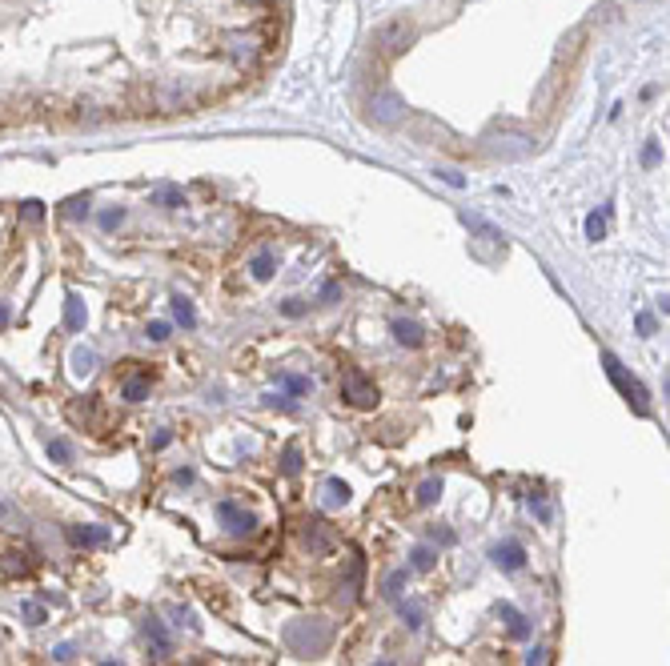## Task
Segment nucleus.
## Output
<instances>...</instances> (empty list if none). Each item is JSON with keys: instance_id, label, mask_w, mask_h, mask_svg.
<instances>
[{"instance_id": "f257e3e1", "label": "nucleus", "mask_w": 670, "mask_h": 666, "mask_svg": "<svg viewBox=\"0 0 670 666\" xmlns=\"http://www.w3.org/2000/svg\"><path fill=\"white\" fill-rule=\"evenodd\" d=\"M602 366H606V374H610V381H615V386L622 389V398H626V401H634V410H638V413H647V389H642L634 378H630V374H626L622 361H618L615 354H602Z\"/></svg>"}, {"instance_id": "f03ea898", "label": "nucleus", "mask_w": 670, "mask_h": 666, "mask_svg": "<svg viewBox=\"0 0 670 666\" xmlns=\"http://www.w3.org/2000/svg\"><path fill=\"white\" fill-rule=\"evenodd\" d=\"M341 398L349 406H358V410H369V406H378V386L369 378H361V374H346L341 378Z\"/></svg>"}, {"instance_id": "7ed1b4c3", "label": "nucleus", "mask_w": 670, "mask_h": 666, "mask_svg": "<svg viewBox=\"0 0 670 666\" xmlns=\"http://www.w3.org/2000/svg\"><path fill=\"white\" fill-rule=\"evenodd\" d=\"M217 518L225 522V530H229V534H253V530H257V518H253L249 510H241L233 498L217 502Z\"/></svg>"}, {"instance_id": "20e7f679", "label": "nucleus", "mask_w": 670, "mask_h": 666, "mask_svg": "<svg viewBox=\"0 0 670 666\" xmlns=\"http://www.w3.org/2000/svg\"><path fill=\"white\" fill-rule=\"evenodd\" d=\"M369 109H373V121H381V125H398V121L405 117V100L398 97V92H373Z\"/></svg>"}, {"instance_id": "39448f33", "label": "nucleus", "mask_w": 670, "mask_h": 666, "mask_svg": "<svg viewBox=\"0 0 670 666\" xmlns=\"http://www.w3.org/2000/svg\"><path fill=\"white\" fill-rule=\"evenodd\" d=\"M490 558H494V566H498V570H522V566H526V546L510 538V542H498V546H494Z\"/></svg>"}, {"instance_id": "423d86ee", "label": "nucleus", "mask_w": 670, "mask_h": 666, "mask_svg": "<svg viewBox=\"0 0 670 666\" xmlns=\"http://www.w3.org/2000/svg\"><path fill=\"white\" fill-rule=\"evenodd\" d=\"M261 53V41L253 33H233L229 36V56H233L237 65H253Z\"/></svg>"}, {"instance_id": "0eeeda50", "label": "nucleus", "mask_w": 670, "mask_h": 666, "mask_svg": "<svg viewBox=\"0 0 670 666\" xmlns=\"http://www.w3.org/2000/svg\"><path fill=\"white\" fill-rule=\"evenodd\" d=\"M530 149H534V141L522 133H506V137H494L490 141V153H498V157H526Z\"/></svg>"}, {"instance_id": "6e6552de", "label": "nucleus", "mask_w": 670, "mask_h": 666, "mask_svg": "<svg viewBox=\"0 0 670 666\" xmlns=\"http://www.w3.org/2000/svg\"><path fill=\"white\" fill-rule=\"evenodd\" d=\"M141 630H145L149 646H153V655H169V650H173V638H169V630H165V622H161V618H153V614H149Z\"/></svg>"}, {"instance_id": "1a4fd4ad", "label": "nucleus", "mask_w": 670, "mask_h": 666, "mask_svg": "<svg viewBox=\"0 0 670 666\" xmlns=\"http://www.w3.org/2000/svg\"><path fill=\"white\" fill-rule=\"evenodd\" d=\"M498 618L506 622L510 638H526V634H530V618H526L518 606H510V602H502V606H498Z\"/></svg>"}, {"instance_id": "9d476101", "label": "nucleus", "mask_w": 670, "mask_h": 666, "mask_svg": "<svg viewBox=\"0 0 670 666\" xmlns=\"http://www.w3.org/2000/svg\"><path fill=\"white\" fill-rule=\"evenodd\" d=\"M68 542L73 546H85V550H89V546H101L105 538H109V530H105V526H68Z\"/></svg>"}, {"instance_id": "9b49d317", "label": "nucleus", "mask_w": 670, "mask_h": 666, "mask_svg": "<svg viewBox=\"0 0 670 666\" xmlns=\"http://www.w3.org/2000/svg\"><path fill=\"white\" fill-rule=\"evenodd\" d=\"M390 329H393V342L410 345V349H418V345L425 342V333H422V325H418V322H393Z\"/></svg>"}, {"instance_id": "f8f14e48", "label": "nucleus", "mask_w": 670, "mask_h": 666, "mask_svg": "<svg viewBox=\"0 0 670 666\" xmlns=\"http://www.w3.org/2000/svg\"><path fill=\"white\" fill-rule=\"evenodd\" d=\"M305 546H309V554H325V550L334 546V538H329L325 522H313L309 530H305Z\"/></svg>"}, {"instance_id": "ddd939ff", "label": "nucleus", "mask_w": 670, "mask_h": 666, "mask_svg": "<svg viewBox=\"0 0 670 666\" xmlns=\"http://www.w3.org/2000/svg\"><path fill=\"white\" fill-rule=\"evenodd\" d=\"M65 325L73 333L85 329V301H80L77 293H68V297H65Z\"/></svg>"}, {"instance_id": "4468645a", "label": "nucleus", "mask_w": 670, "mask_h": 666, "mask_svg": "<svg viewBox=\"0 0 670 666\" xmlns=\"http://www.w3.org/2000/svg\"><path fill=\"white\" fill-rule=\"evenodd\" d=\"M173 322L181 325V329H193V325H197V310H193V301L189 297H173Z\"/></svg>"}, {"instance_id": "2eb2a0df", "label": "nucleus", "mask_w": 670, "mask_h": 666, "mask_svg": "<svg viewBox=\"0 0 670 666\" xmlns=\"http://www.w3.org/2000/svg\"><path fill=\"white\" fill-rule=\"evenodd\" d=\"M249 273H253L257 281H269L273 273H277V261H273V253H269V249H261V253L249 261Z\"/></svg>"}, {"instance_id": "dca6fc26", "label": "nucleus", "mask_w": 670, "mask_h": 666, "mask_svg": "<svg viewBox=\"0 0 670 666\" xmlns=\"http://www.w3.org/2000/svg\"><path fill=\"white\" fill-rule=\"evenodd\" d=\"M405 41H410V28H405L402 21H398V24H390V28L381 33V45L390 48V53H402V48H405Z\"/></svg>"}, {"instance_id": "f3484780", "label": "nucleus", "mask_w": 670, "mask_h": 666, "mask_svg": "<svg viewBox=\"0 0 670 666\" xmlns=\"http://www.w3.org/2000/svg\"><path fill=\"white\" fill-rule=\"evenodd\" d=\"M68 361H73V374H77V378H85V374H92V366H97V354H92V349H85V345H77Z\"/></svg>"}, {"instance_id": "a211bd4d", "label": "nucleus", "mask_w": 670, "mask_h": 666, "mask_svg": "<svg viewBox=\"0 0 670 666\" xmlns=\"http://www.w3.org/2000/svg\"><path fill=\"white\" fill-rule=\"evenodd\" d=\"M346 502H349V486L341 477H329L325 482V506H346Z\"/></svg>"}, {"instance_id": "6ab92c4d", "label": "nucleus", "mask_w": 670, "mask_h": 666, "mask_svg": "<svg viewBox=\"0 0 670 666\" xmlns=\"http://www.w3.org/2000/svg\"><path fill=\"white\" fill-rule=\"evenodd\" d=\"M437 498H442V477H425L418 486V506H434Z\"/></svg>"}, {"instance_id": "aec40b11", "label": "nucleus", "mask_w": 670, "mask_h": 666, "mask_svg": "<svg viewBox=\"0 0 670 666\" xmlns=\"http://www.w3.org/2000/svg\"><path fill=\"white\" fill-rule=\"evenodd\" d=\"M121 398L124 401H145L149 398V378H129L121 386Z\"/></svg>"}, {"instance_id": "412c9836", "label": "nucleus", "mask_w": 670, "mask_h": 666, "mask_svg": "<svg viewBox=\"0 0 670 666\" xmlns=\"http://www.w3.org/2000/svg\"><path fill=\"white\" fill-rule=\"evenodd\" d=\"M434 562H437V550H430V546H413L410 570H434Z\"/></svg>"}, {"instance_id": "4be33fe9", "label": "nucleus", "mask_w": 670, "mask_h": 666, "mask_svg": "<svg viewBox=\"0 0 670 666\" xmlns=\"http://www.w3.org/2000/svg\"><path fill=\"white\" fill-rule=\"evenodd\" d=\"M153 201L161 205V209H181V205H185V193H181V189H169V185H165V189L153 193Z\"/></svg>"}, {"instance_id": "5701e85b", "label": "nucleus", "mask_w": 670, "mask_h": 666, "mask_svg": "<svg viewBox=\"0 0 670 666\" xmlns=\"http://www.w3.org/2000/svg\"><path fill=\"white\" fill-rule=\"evenodd\" d=\"M405 582H410V570H393V574L385 578V590H381V594H385V598H402Z\"/></svg>"}, {"instance_id": "b1692460", "label": "nucleus", "mask_w": 670, "mask_h": 666, "mask_svg": "<svg viewBox=\"0 0 670 666\" xmlns=\"http://www.w3.org/2000/svg\"><path fill=\"white\" fill-rule=\"evenodd\" d=\"M281 386L289 389V398H302V393H309V378H302V374H281Z\"/></svg>"}, {"instance_id": "393cba45", "label": "nucleus", "mask_w": 670, "mask_h": 666, "mask_svg": "<svg viewBox=\"0 0 670 666\" xmlns=\"http://www.w3.org/2000/svg\"><path fill=\"white\" fill-rule=\"evenodd\" d=\"M48 458H53L56 466H68V462H73V450H68L65 438H53V442H48Z\"/></svg>"}, {"instance_id": "a878e982", "label": "nucleus", "mask_w": 670, "mask_h": 666, "mask_svg": "<svg viewBox=\"0 0 670 666\" xmlns=\"http://www.w3.org/2000/svg\"><path fill=\"white\" fill-rule=\"evenodd\" d=\"M402 622L410 626V630H418V626L425 622V610L418 606V602H402Z\"/></svg>"}, {"instance_id": "bb28decb", "label": "nucleus", "mask_w": 670, "mask_h": 666, "mask_svg": "<svg viewBox=\"0 0 670 666\" xmlns=\"http://www.w3.org/2000/svg\"><path fill=\"white\" fill-rule=\"evenodd\" d=\"M586 237H590V241H602L606 237V217L590 213V217H586Z\"/></svg>"}, {"instance_id": "cd10ccee", "label": "nucleus", "mask_w": 670, "mask_h": 666, "mask_svg": "<svg viewBox=\"0 0 670 666\" xmlns=\"http://www.w3.org/2000/svg\"><path fill=\"white\" fill-rule=\"evenodd\" d=\"M281 470H285V474H297V470H302V450H297V445H289V450H285V458H281Z\"/></svg>"}, {"instance_id": "c85d7f7f", "label": "nucleus", "mask_w": 670, "mask_h": 666, "mask_svg": "<svg viewBox=\"0 0 670 666\" xmlns=\"http://www.w3.org/2000/svg\"><path fill=\"white\" fill-rule=\"evenodd\" d=\"M121 221H124V209H105L101 213V229H105V233H112Z\"/></svg>"}, {"instance_id": "c756f323", "label": "nucleus", "mask_w": 670, "mask_h": 666, "mask_svg": "<svg viewBox=\"0 0 670 666\" xmlns=\"http://www.w3.org/2000/svg\"><path fill=\"white\" fill-rule=\"evenodd\" d=\"M21 610H24V618L33 622V626H41V622L48 618V614H45V606H41V602H24Z\"/></svg>"}, {"instance_id": "7c9ffc66", "label": "nucleus", "mask_w": 670, "mask_h": 666, "mask_svg": "<svg viewBox=\"0 0 670 666\" xmlns=\"http://www.w3.org/2000/svg\"><path fill=\"white\" fill-rule=\"evenodd\" d=\"M530 506H534V510H538V518H542V522H550V518H554V514H550V506H546V498H542L538 490H534V494H530Z\"/></svg>"}, {"instance_id": "2f4dec72", "label": "nucleus", "mask_w": 670, "mask_h": 666, "mask_svg": "<svg viewBox=\"0 0 670 666\" xmlns=\"http://www.w3.org/2000/svg\"><path fill=\"white\" fill-rule=\"evenodd\" d=\"M4 570H9V574H24V570H28V562H24L21 554H4Z\"/></svg>"}, {"instance_id": "473e14b6", "label": "nucleus", "mask_w": 670, "mask_h": 666, "mask_svg": "<svg viewBox=\"0 0 670 666\" xmlns=\"http://www.w3.org/2000/svg\"><path fill=\"white\" fill-rule=\"evenodd\" d=\"M149 342H165V337H169V322H149Z\"/></svg>"}, {"instance_id": "72a5a7b5", "label": "nucleus", "mask_w": 670, "mask_h": 666, "mask_svg": "<svg viewBox=\"0 0 670 666\" xmlns=\"http://www.w3.org/2000/svg\"><path fill=\"white\" fill-rule=\"evenodd\" d=\"M654 329H659V322H654V313H638V333H642V337H650Z\"/></svg>"}, {"instance_id": "f704fd0d", "label": "nucleus", "mask_w": 670, "mask_h": 666, "mask_svg": "<svg viewBox=\"0 0 670 666\" xmlns=\"http://www.w3.org/2000/svg\"><path fill=\"white\" fill-rule=\"evenodd\" d=\"M281 313H285V317H302V313H305V301H297V297L281 301Z\"/></svg>"}, {"instance_id": "c9c22d12", "label": "nucleus", "mask_w": 670, "mask_h": 666, "mask_svg": "<svg viewBox=\"0 0 670 666\" xmlns=\"http://www.w3.org/2000/svg\"><path fill=\"white\" fill-rule=\"evenodd\" d=\"M65 213H68V217H80V213H89V197H73V201L65 205Z\"/></svg>"}, {"instance_id": "e433bc0d", "label": "nucleus", "mask_w": 670, "mask_h": 666, "mask_svg": "<svg viewBox=\"0 0 670 666\" xmlns=\"http://www.w3.org/2000/svg\"><path fill=\"white\" fill-rule=\"evenodd\" d=\"M73 655H77V646H73V643H60V646L53 650L56 662H73Z\"/></svg>"}, {"instance_id": "4c0bfd02", "label": "nucleus", "mask_w": 670, "mask_h": 666, "mask_svg": "<svg viewBox=\"0 0 670 666\" xmlns=\"http://www.w3.org/2000/svg\"><path fill=\"white\" fill-rule=\"evenodd\" d=\"M24 217H28V221H41V217H45L41 201H24Z\"/></svg>"}, {"instance_id": "58836bf2", "label": "nucleus", "mask_w": 670, "mask_h": 666, "mask_svg": "<svg viewBox=\"0 0 670 666\" xmlns=\"http://www.w3.org/2000/svg\"><path fill=\"white\" fill-rule=\"evenodd\" d=\"M542 662H546V650H542V646H534V650L526 655V666H542Z\"/></svg>"}, {"instance_id": "ea45409f", "label": "nucleus", "mask_w": 670, "mask_h": 666, "mask_svg": "<svg viewBox=\"0 0 670 666\" xmlns=\"http://www.w3.org/2000/svg\"><path fill=\"white\" fill-rule=\"evenodd\" d=\"M265 406H281V410H297V401H289V398H265Z\"/></svg>"}, {"instance_id": "a19ab883", "label": "nucleus", "mask_w": 670, "mask_h": 666, "mask_svg": "<svg viewBox=\"0 0 670 666\" xmlns=\"http://www.w3.org/2000/svg\"><path fill=\"white\" fill-rule=\"evenodd\" d=\"M434 542H442V546H454V530H434Z\"/></svg>"}, {"instance_id": "79ce46f5", "label": "nucleus", "mask_w": 670, "mask_h": 666, "mask_svg": "<svg viewBox=\"0 0 670 666\" xmlns=\"http://www.w3.org/2000/svg\"><path fill=\"white\" fill-rule=\"evenodd\" d=\"M169 442H173V433H169V430H161V433H156V438H153V445H156V450H165Z\"/></svg>"}, {"instance_id": "37998d69", "label": "nucleus", "mask_w": 670, "mask_h": 666, "mask_svg": "<svg viewBox=\"0 0 670 666\" xmlns=\"http://www.w3.org/2000/svg\"><path fill=\"white\" fill-rule=\"evenodd\" d=\"M642 161H647V165H654V161H659V144H647V153H642Z\"/></svg>"}, {"instance_id": "c03bdc74", "label": "nucleus", "mask_w": 670, "mask_h": 666, "mask_svg": "<svg viewBox=\"0 0 670 666\" xmlns=\"http://www.w3.org/2000/svg\"><path fill=\"white\" fill-rule=\"evenodd\" d=\"M193 482V470H177V486H189Z\"/></svg>"}, {"instance_id": "a18cd8bd", "label": "nucleus", "mask_w": 670, "mask_h": 666, "mask_svg": "<svg viewBox=\"0 0 670 666\" xmlns=\"http://www.w3.org/2000/svg\"><path fill=\"white\" fill-rule=\"evenodd\" d=\"M9 317H12V310H9V305H4V301H0V329L9 325Z\"/></svg>"}, {"instance_id": "49530a36", "label": "nucleus", "mask_w": 670, "mask_h": 666, "mask_svg": "<svg viewBox=\"0 0 670 666\" xmlns=\"http://www.w3.org/2000/svg\"><path fill=\"white\" fill-rule=\"evenodd\" d=\"M373 666H393V662H390V658H381V662H373Z\"/></svg>"}, {"instance_id": "de8ad7c7", "label": "nucleus", "mask_w": 670, "mask_h": 666, "mask_svg": "<svg viewBox=\"0 0 670 666\" xmlns=\"http://www.w3.org/2000/svg\"><path fill=\"white\" fill-rule=\"evenodd\" d=\"M101 666H121V662H101Z\"/></svg>"}]
</instances>
